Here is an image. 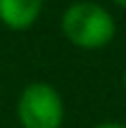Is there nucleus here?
<instances>
[{"instance_id":"1","label":"nucleus","mask_w":126,"mask_h":128,"mask_svg":"<svg viewBox=\"0 0 126 128\" xmlns=\"http://www.w3.org/2000/svg\"><path fill=\"white\" fill-rule=\"evenodd\" d=\"M62 33L79 50H102L114 40L117 24L107 7L90 0L71 2L62 14Z\"/></svg>"},{"instance_id":"2","label":"nucleus","mask_w":126,"mask_h":128,"mask_svg":"<svg viewBox=\"0 0 126 128\" xmlns=\"http://www.w3.org/2000/svg\"><path fill=\"white\" fill-rule=\"evenodd\" d=\"M17 121L22 128H62L64 100L60 90L45 81H33L17 100Z\"/></svg>"},{"instance_id":"3","label":"nucleus","mask_w":126,"mask_h":128,"mask_svg":"<svg viewBox=\"0 0 126 128\" xmlns=\"http://www.w3.org/2000/svg\"><path fill=\"white\" fill-rule=\"evenodd\" d=\"M43 0H0V24L10 31H26L41 19Z\"/></svg>"},{"instance_id":"4","label":"nucleus","mask_w":126,"mask_h":128,"mask_svg":"<svg viewBox=\"0 0 126 128\" xmlns=\"http://www.w3.org/2000/svg\"><path fill=\"white\" fill-rule=\"evenodd\" d=\"M93 128H126V124H121V121H100Z\"/></svg>"},{"instance_id":"5","label":"nucleus","mask_w":126,"mask_h":128,"mask_svg":"<svg viewBox=\"0 0 126 128\" xmlns=\"http://www.w3.org/2000/svg\"><path fill=\"white\" fill-rule=\"evenodd\" d=\"M114 5H117V7H121V10H126V0H112Z\"/></svg>"},{"instance_id":"6","label":"nucleus","mask_w":126,"mask_h":128,"mask_svg":"<svg viewBox=\"0 0 126 128\" xmlns=\"http://www.w3.org/2000/svg\"><path fill=\"white\" fill-rule=\"evenodd\" d=\"M121 81H124V90H126V66H124V74H121Z\"/></svg>"}]
</instances>
